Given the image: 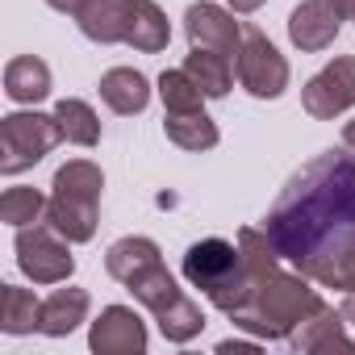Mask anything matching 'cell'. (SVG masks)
Here are the masks:
<instances>
[{"label":"cell","instance_id":"1","mask_svg":"<svg viewBox=\"0 0 355 355\" xmlns=\"http://www.w3.org/2000/svg\"><path fill=\"white\" fill-rule=\"evenodd\" d=\"M263 234L284 263L326 288L338 259L355 247V155L322 150L280 189Z\"/></svg>","mask_w":355,"mask_h":355},{"label":"cell","instance_id":"2","mask_svg":"<svg viewBox=\"0 0 355 355\" xmlns=\"http://www.w3.org/2000/svg\"><path fill=\"white\" fill-rule=\"evenodd\" d=\"M239 247L251 272V297L243 309L230 313V322L263 343H288V334L322 305L318 288L309 284L305 272H284L280 268V251L272 247V239L263 230L243 226L239 230Z\"/></svg>","mask_w":355,"mask_h":355},{"label":"cell","instance_id":"3","mask_svg":"<svg viewBox=\"0 0 355 355\" xmlns=\"http://www.w3.org/2000/svg\"><path fill=\"white\" fill-rule=\"evenodd\" d=\"M184 280L193 288H201L209 297L214 309H222L226 318L234 309L247 305L251 297V272L243 259V247L226 243V239H201L184 251Z\"/></svg>","mask_w":355,"mask_h":355},{"label":"cell","instance_id":"4","mask_svg":"<svg viewBox=\"0 0 355 355\" xmlns=\"http://www.w3.org/2000/svg\"><path fill=\"white\" fill-rule=\"evenodd\" d=\"M55 142H63V130L55 121V113H9L0 117V171L5 175H21L34 163H42Z\"/></svg>","mask_w":355,"mask_h":355},{"label":"cell","instance_id":"5","mask_svg":"<svg viewBox=\"0 0 355 355\" xmlns=\"http://www.w3.org/2000/svg\"><path fill=\"white\" fill-rule=\"evenodd\" d=\"M13 251H17V268L34 284H67L71 272H76V259L67 251V239L51 222L21 226L17 239H13Z\"/></svg>","mask_w":355,"mask_h":355},{"label":"cell","instance_id":"6","mask_svg":"<svg viewBox=\"0 0 355 355\" xmlns=\"http://www.w3.org/2000/svg\"><path fill=\"white\" fill-rule=\"evenodd\" d=\"M234 67H239V84H243L255 101H276V96H284V88H288V59H284V55L272 46V38H268L263 30H255V26L243 30V51H239Z\"/></svg>","mask_w":355,"mask_h":355},{"label":"cell","instance_id":"7","mask_svg":"<svg viewBox=\"0 0 355 355\" xmlns=\"http://www.w3.org/2000/svg\"><path fill=\"white\" fill-rule=\"evenodd\" d=\"M301 105L313 121H330L347 109H355V59L338 55L330 59L305 88H301Z\"/></svg>","mask_w":355,"mask_h":355},{"label":"cell","instance_id":"8","mask_svg":"<svg viewBox=\"0 0 355 355\" xmlns=\"http://www.w3.org/2000/svg\"><path fill=\"white\" fill-rule=\"evenodd\" d=\"M184 34H189V46L218 51V55H230V59H239V51H243V26L234 21L230 9L209 5V0L189 5V13H184Z\"/></svg>","mask_w":355,"mask_h":355},{"label":"cell","instance_id":"9","mask_svg":"<svg viewBox=\"0 0 355 355\" xmlns=\"http://www.w3.org/2000/svg\"><path fill=\"white\" fill-rule=\"evenodd\" d=\"M88 347L96 355H142L146 351V322L130 305H105L88 330Z\"/></svg>","mask_w":355,"mask_h":355},{"label":"cell","instance_id":"10","mask_svg":"<svg viewBox=\"0 0 355 355\" xmlns=\"http://www.w3.org/2000/svg\"><path fill=\"white\" fill-rule=\"evenodd\" d=\"M343 326H347V318L322 301V305H318V309H313L293 334H288V347L301 351V355H326V351H343V355H351V351H355V338H351Z\"/></svg>","mask_w":355,"mask_h":355},{"label":"cell","instance_id":"11","mask_svg":"<svg viewBox=\"0 0 355 355\" xmlns=\"http://www.w3.org/2000/svg\"><path fill=\"white\" fill-rule=\"evenodd\" d=\"M338 30H343V17L330 9V0H301V5L288 13V38L305 55L326 51L338 38Z\"/></svg>","mask_w":355,"mask_h":355},{"label":"cell","instance_id":"12","mask_svg":"<svg viewBox=\"0 0 355 355\" xmlns=\"http://www.w3.org/2000/svg\"><path fill=\"white\" fill-rule=\"evenodd\" d=\"M130 17H134V0H84L76 13V26L88 42L117 46L130 34Z\"/></svg>","mask_w":355,"mask_h":355},{"label":"cell","instance_id":"13","mask_svg":"<svg viewBox=\"0 0 355 355\" xmlns=\"http://www.w3.org/2000/svg\"><path fill=\"white\" fill-rule=\"evenodd\" d=\"M101 101L121 113V117H134L150 105V80L138 71V67H113L101 76Z\"/></svg>","mask_w":355,"mask_h":355},{"label":"cell","instance_id":"14","mask_svg":"<svg viewBox=\"0 0 355 355\" xmlns=\"http://www.w3.org/2000/svg\"><path fill=\"white\" fill-rule=\"evenodd\" d=\"M96 209H101V201H84V197L51 193L46 222H51L67 243H88V239L96 234Z\"/></svg>","mask_w":355,"mask_h":355},{"label":"cell","instance_id":"15","mask_svg":"<svg viewBox=\"0 0 355 355\" xmlns=\"http://www.w3.org/2000/svg\"><path fill=\"white\" fill-rule=\"evenodd\" d=\"M5 96L17 105H38L51 96V67L38 55H17L5 67Z\"/></svg>","mask_w":355,"mask_h":355},{"label":"cell","instance_id":"16","mask_svg":"<svg viewBox=\"0 0 355 355\" xmlns=\"http://www.w3.org/2000/svg\"><path fill=\"white\" fill-rule=\"evenodd\" d=\"M88 305H92V297L84 293V288H55L46 301H42V334H51V338H67L84 318H88Z\"/></svg>","mask_w":355,"mask_h":355},{"label":"cell","instance_id":"17","mask_svg":"<svg viewBox=\"0 0 355 355\" xmlns=\"http://www.w3.org/2000/svg\"><path fill=\"white\" fill-rule=\"evenodd\" d=\"M167 42H171L167 13L155 5V0H134V17H130L125 46H134L142 55H159V51H167Z\"/></svg>","mask_w":355,"mask_h":355},{"label":"cell","instance_id":"18","mask_svg":"<svg viewBox=\"0 0 355 355\" xmlns=\"http://www.w3.org/2000/svg\"><path fill=\"white\" fill-rule=\"evenodd\" d=\"M125 288H130V293H134V301H138L142 309H150V313H163V309H171L175 301L184 297V288L175 284V276L167 272V263H163V259H159V263H150V268H142Z\"/></svg>","mask_w":355,"mask_h":355},{"label":"cell","instance_id":"19","mask_svg":"<svg viewBox=\"0 0 355 355\" xmlns=\"http://www.w3.org/2000/svg\"><path fill=\"white\" fill-rule=\"evenodd\" d=\"M163 134H167V142H175L180 150H214L218 146V121L205 113V109H197V113H167L163 117Z\"/></svg>","mask_w":355,"mask_h":355},{"label":"cell","instance_id":"20","mask_svg":"<svg viewBox=\"0 0 355 355\" xmlns=\"http://www.w3.org/2000/svg\"><path fill=\"white\" fill-rule=\"evenodd\" d=\"M184 71L201 84V92H205L209 101H222V96L234 88V63H230V55H218V51H201V46H193L189 59H184Z\"/></svg>","mask_w":355,"mask_h":355},{"label":"cell","instance_id":"21","mask_svg":"<svg viewBox=\"0 0 355 355\" xmlns=\"http://www.w3.org/2000/svg\"><path fill=\"white\" fill-rule=\"evenodd\" d=\"M159 259H163V255H159V243H150V239H142V234H130V239H117V243L109 247L105 272H109L113 280L130 284L142 268H150V263H159Z\"/></svg>","mask_w":355,"mask_h":355},{"label":"cell","instance_id":"22","mask_svg":"<svg viewBox=\"0 0 355 355\" xmlns=\"http://www.w3.org/2000/svg\"><path fill=\"white\" fill-rule=\"evenodd\" d=\"M42 326V301L21 288V284H5L0 288V330L5 334H30Z\"/></svg>","mask_w":355,"mask_h":355},{"label":"cell","instance_id":"23","mask_svg":"<svg viewBox=\"0 0 355 355\" xmlns=\"http://www.w3.org/2000/svg\"><path fill=\"white\" fill-rule=\"evenodd\" d=\"M55 121H59L63 138L76 142V146H96V142H101V117H96V109H92L88 101H80V96H63V101L55 105Z\"/></svg>","mask_w":355,"mask_h":355},{"label":"cell","instance_id":"24","mask_svg":"<svg viewBox=\"0 0 355 355\" xmlns=\"http://www.w3.org/2000/svg\"><path fill=\"white\" fill-rule=\"evenodd\" d=\"M101 189H105V171L92 159L63 163L51 180V193H67V197H84V201H101Z\"/></svg>","mask_w":355,"mask_h":355},{"label":"cell","instance_id":"25","mask_svg":"<svg viewBox=\"0 0 355 355\" xmlns=\"http://www.w3.org/2000/svg\"><path fill=\"white\" fill-rule=\"evenodd\" d=\"M155 322H159V334L167 338V343H175V347H184V343H193L201 330H205V313H201V305L184 293L180 301H175L171 309H163V313H155Z\"/></svg>","mask_w":355,"mask_h":355},{"label":"cell","instance_id":"26","mask_svg":"<svg viewBox=\"0 0 355 355\" xmlns=\"http://www.w3.org/2000/svg\"><path fill=\"white\" fill-rule=\"evenodd\" d=\"M159 101L167 113H197L209 96L201 92V84L184 71V67H167L159 76Z\"/></svg>","mask_w":355,"mask_h":355},{"label":"cell","instance_id":"27","mask_svg":"<svg viewBox=\"0 0 355 355\" xmlns=\"http://www.w3.org/2000/svg\"><path fill=\"white\" fill-rule=\"evenodd\" d=\"M46 205H51V197H42L38 189H26V184L5 189V197H0V222H9L13 230L46 222Z\"/></svg>","mask_w":355,"mask_h":355},{"label":"cell","instance_id":"28","mask_svg":"<svg viewBox=\"0 0 355 355\" xmlns=\"http://www.w3.org/2000/svg\"><path fill=\"white\" fill-rule=\"evenodd\" d=\"M255 347H259V338H255V343H243V338H226V343H218L222 355H230V351H255Z\"/></svg>","mask_w":355,"mask_h":355},{"label":"cell","instance_id":"29","mask_svg":"<svg viewBox=\"0 0 355 355\" xmlns=\"http://www.w3.org/2000/svg\"><path fill=\"white\" fill-rule=\"evenodd\" d=\"M330 9H334L343 21H355V0H330Z\"/></svg>","mask_w":355,"mask_h":355},{"label":"cell","instance_id":"30","mask_svg":"<svg viewBox=\"0 0 355 355\" xmlns=\"http://www.w3.org/2000/svg\"><path fill=\"white\" fill-rule=\"evenodd\" d=\"M46 5H51L55 13H71V17H76V13H80V5H84V0H46Z\"/></svg>","mask_w":355,"mask_h":355},{"label":"cell","instance_id":"31","mask_svg":"<svg viewBox=\"0 0 355 355\" xmlns=\"http://www.w3.org/2000/svg\"><path fill=\"white\" fill-rule=\"evenodd\" d=\"M268 0H230V9L234 13H255V9H263Z\"/></svg>","mask_w":355,"mask_h":355},{"label":"cell","instance_id":"32","mask_svg":"<svg viewBox=\"0 0 355 355\" xmlns=\"http://www.w3.org/2000/svg\"><path fill=\"white\" fill-rule=\"evenodd\" d=\"M338 313H343V318H347V322L355 326V293H347V297H343V305H338Z\"/></svg>","mask_w":355,"mask_h":355},{"label":"cell","instance_id":"33","mask_svg":"<svg viewBox=\"0 0 355 355\" xmlns=\"http://www.w3.org/2000/svg\"><path fill=\"white\" fill-rule=\"evenodd\" d=\"M343 146L355 155V121H347V125H343Z\"/></svg>","mask_w":355,"mask_h":355}]
</instances>
